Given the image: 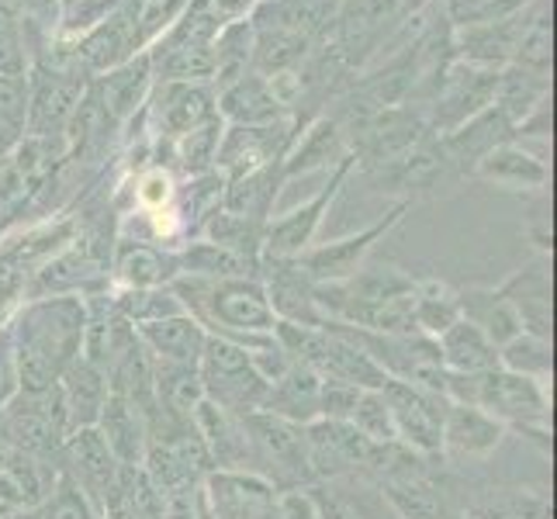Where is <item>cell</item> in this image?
<instances>
[{"mask_svg": "<svg viewBox=\"0 0 557 519\" xmlns=\"http://www.w3.org/2000/svg\"><path fill=\"white\" fill-rule=\"evenodd\" d=\"M360 392H363V388H357V384L322 378V384H319V419L350 422V416H354V409H357Z\"/></svg>", "mask_w": 557, "mask_h": 519, "instance_id": "obj_44", "label": "cell"}, {"mask_svg": "<svg viewBox=\"0 0 557 519\" xmlns=\"http://www.w3.org/2000/svg\"><path fill=\"white\" fill-rule=\"evenodd\" d=\"M305 125L309 122H301L298 114H287V119L271 122V125H225L215 170L225 181H236L243 173L271 166V163L284 160L287 146L295 143V136Z\"/></svg>", "mask_w": 557, "mask_h": 519, "instance_id": "obj_10", "label": "cell"}, {"mask_svg": "<svg viewBox=\"0 0 557 519\" xmlns=\"http://www.w3.org/2000/svg\"><path fill=\"white\" fill-rule=\"evenodd\" d=\"M457 301H460V319L478 325L495 346H506L512 336L523 333L512 305L498 295V287H465V292H457Z\"/></svg>", "mask_w": 557, "mask_h": 519, "instance_id": "obj_32", "label": "cell"}, {"mask_svg": "<svg viewBox=\"0 0 557 519\" xmlns=\"http://www.w3.org/2000/svg\"><path fill=\"white\" fill-rule=\"evenodd\" d=\"M163 495V519H198V482H184L160 492Z\"/></svg>", "mask_w": 557, "mask_h": 519, "instance_id": "obj_46", "label": "cell"}, {"mask_svg": "<svg viewBox=\"0 0 557 519\" xmlns=\"http://www.w3.org/2000/svg\"><path fill=\"white\" fill-rule=\"evenodd\" d=\"M350 427L374 440V444H395V422H392V409L384 401L381 392H360L357 398V409L350 416Z\"/></svg>", "mask_w": 557, "mask_h": 519, "instance_id": "obj_41", "label": "cell"}, {"mask_svg": "<svg viewBox=\"0 0 557 519\" xmlns=\"http://www.w3.org/2000/svg\"><path fill=\"white\" fill-rule=\"evenodd\" d=\"M474 173L482 181L506 187V190H544L547 187V163L536 160L530 149L516 146L512 139L488 149L482 160H478Z\"/></svg>", "mask_w": 557, "mask_h": 519, "instance_id": "obj_29", "label": "cell"}, {"mask_svg": "<svg viewBox=\"0 0 557 519\" xmlns=\"http://www.w3.org/2000/svg\"><path fill=\"white\" fill-rule=\"evenodd\" d=\"M73 52H76V60L84 63V70L90 76H101V73H108L114 66L128 63L132 55L146 52V46L139 42V35H136V28H132V22L125 17V11L114 8L98 28L87 32L84 38H76Z\"/></svg>", "mask_w": 557, "mask_h": 519, "instance_id": "obj_20", "label": "cell"}, {"mask_svg": "<svg viewBox=\"0 0 557 519\" xmlns=\"http://www.w3.org/2000/svg\"><path fill=\"white\" fill-rule=\"evenodd\" d=\"M146 114L160 143H177L187 132L219 119L215 87L211 84H157L149 94Z\"/></svg>", "mask_w": 557, "mask_h": 519, "instance_id": "obj_15", "label": "cell"}, {"mask_svg": "<svg viewBox=\"0 0 557 519\" xmlns=\"http://www.w3.org/2000/svg\"><path fill=\"white\" fill-rule=\"evenodd\" d=\"M136 208L139 211H160L166 205H174L177 198V181L166 166H146L136 177Z\"/></svg>", "mask_w": 557, "mask_h": 519, "instance_id": "obj_42", "label": "cell"}, {"mask_svg": "<svg viewBox=\"0 0 557 519\" xmlns=\"http://www.w3.org/2000/svg\"><path fill=\"white\" fill-rule=\"evenodd\" d=\"M35 516L38 519H101V512L94 509V503L81 492V485L70 482L63 471L52 478V489L46 492L42 503H38Z\"/></svg>", "mask_w": 557, "mask_h": 519, "instance_id": "obj_39", "label": "cell"}, {"mask_svg": "<svg viewBox=\"0 0 557 519\" xmlns=\"http://www.w3.org/2000/svg\"><path fill=\"white\" fill-rule=\"evenodd\" d=\"M357 166L354 152L343 163L333 166L330 173V184H325L315 198H309L305 205L292 208L287 215H277V219H267V228H263V257H298L305 254L312 243H315V233L322 228V219L330 215V205L336 201L339 187L347 184L350 170Z\"/></svg>", "mask_w": 557, "mask_h": 519, "instance_id": "obj_12", "label": "cell"}, {"mask_svg": "<svg viewBox=\"0 0 557 519\" xmlns=\"http://www.w3.org/2000/svg\"><path fill=\"white\" fill-rule=\"evenodd\" d=\"M457 319H460V301L447 281H436V277L416 281V330L419 333L436 339L444 330H450Z\"/></svg>", "mask_w": 557, "mask_h": 519, "instance_id": "obj_36", "label": "cell"}, {"mask_svg": "<svg viewBox=\"0 0 557 519\" xmlns=\"http://www.w3.org/2000/svg\"><path fill=\"white\" fill-rule=\"evenodd\" d=\"M87 330V301L81 295H52L25 301L11 319V343L22 392H46L81 357Z\"/></svg>", "mask_w": 557, "mask_h": 519, "instance_id": "obj_1", "label": "cell"}, {"mask_svg": "<svg viewBox=\"0 0 557 519\" xmlns=\"http://www.w3.org/2000/svg\"><path fill=\"white\" fill-rule=\"evenodd\" d=\"M530 0H447V17L454 28H474V25H495L506 17L520 14Z\"/></svg>", "mask_w": 557, "mask_h": 519, "instance_id": "obj_40", "label": "cell"}, {"mask_svg": "<svg viewBox=\"0 0 557 519\" xmlns=\"http://www.w3.org/2000/svg\"><path fill=\"white\" fill-rule=\"evenodd\" d=\"M347 157H350V139H347V132H343L339 119H333V114H319V119L305 125L295 136V143L287 146L284 160H281L284 184L292 177L315 173V170H333Z\"/></svg>", "mask_w": 557, "mask_h": 519, "instance_id": "obj_18", "label": "cell"}, {"mask_svg": "<svg viewBox=\"0 0 557 519\" xmlns=\"http://www.w3.org/2000/svg\"><path fill=\"white\" fill-rule=\"evenodd\" d=\"M498 295L512 305L523 333L550 339V263L544 254L520 267V271L498 287Z\"/></svg>", "mask_w": 557, "mask_h": 519, "instance_id": "obj_21", "label": "cell"}, {"mask_svg": "<svg viewBox=\"0 0 557 519\" xmlns=\"http://www.w3.org/2000/svg\"><path fill=\"white\" fill-rule=\"evenodd\" d=\"M305 447H309V468L312 478H339L354 471L377 474L388 444H374V440L360 436L350 422L315 419L305 427Z\"/></svg>", "mask_w": 557, "mask_h": 519, "instance_id": "obj_8", "label": "cell"}, {"mask_svg": "<svg viewBox=\"0 0 557 519\" xmlns=\"http://www.w3.org/2000/svg\"><path fill=\"white\" fill-rule=\"evenodd\" d=\"M506 427L492 419L485 409L465 406V401H450L444 416V454L457 457H488L503 444Z\"/></svg>", "mask_w": 557, "mask_h": 519, "instance_id": "obj_24", "label": "cell"}, {"mask_svg": "<svg viewBox=\"0 0 557 519\" xmlns=\"http://www.w3.org/2000/svg\"><path fill=\"white\" fill-rule=\"evenodd\" d=\"M63 474L70 482L81 485V492L94 503V509L104 512L108 506V495L114 492V482H119V457L111 454V447L104 444V436L98 427H84V430H73L63 447Z\"/></svg>", "mask_w": 557, "mask_h": 519, "instance_id": "obj_16", "label": "cell"}, {"mask_svg": "<svg viewBox=\"0 0 557 519\" xmlns=\"http://www.w3.org/2000/svg\"><path fill=\"white\" fill-rule=\"evenodd\" d=\"M249 70H253V22L236 17V22H225L215 38V81H211V87L219 90Z\"/></svg>", "mask_w": 557, "mask_h": 519, "instance_id": "obj_35", "label": "cell"}, {"mask_svg": "<svg viewBox=\"0 0 557 519\" xmlns=\"http://www.w3.org/2000/svg\"><path fill=\"white\" fill-rule=\"evenodd\" d=\"M28 66L32 55L22 25L14 17L0 14V76H28Z\"/></svg>", "mask_w": 557, "mask_h": 519, "instance_id": "obj_43", "label": "cell"}, {"mask_svg": "<svg viewBox=\"0 0 557 519\" xmlns=\"http://www.w3.org/2000/svg\"><path fill=\"white\" fill-rule=\"evenodd\" d=\"M474 406L503 422L506 430L516 427L530 440H536L544 450H550V398L544 381L512 374L506 368L485 371L478 374L474 384Z\"/></svg>", "mask_w": 557, "mask_h": 519, "instance_id": "obj_3", "label": "cell"}, {"mask_svg": "<svg viewBox=\"0 0 557 519\" xmlns=\"http://www.w3.org/2000/svg\"><path fill=\"white\" fill-rule=\"evenodd\" d=\"M436 346H440V363H444V371L485 374V371L498 368V346L468 319H457L450 330L440 333Z\"/></svg>", "mask_w": 557, "mask_h": 519, "instance_id": "obj_30", "label": "cell"}, {"mask_svg": "<svg viewBox=\"0 0 557 519\" xmlns=\"http://www.w3.org/2000/svg\"><path fill=\"white\" fill-rule=\"evenodd\" d=\"M281 516L284 519H319V506H315V498L309 492H284L281 495Z\"/></svg>", "mask_w": 557, "mask_h": 519, "instance_id": "obj_47", "label": "cell"}, {"mask_svg": "<svg viewBox=\"0 0 557 519\" xmlns=\"http://www.w3.org/2000/svg\"><path fill=\"white\" fill-rule=\"evenodd\" d=\"M201 498L211 509V519H284L277 489L257 471H243V468L208 471Z\"/></svg>", "mask_w": 557, "mask_h": 519, "instance_id": "obj_13", "label": "cell"}, {"mask_svg": "<svg viewBox=\"0 0 557 519\" xmlns=\"http://www.w3.org/2000/svg\"><path fill=\"white\" fill-rule=\"evenodd\" d=\"M111 271L119 287H166L181 274V263L163 246L119 239L111 249Z\"/></svg>", "mask_w": 557, "mask_h": 519, "instance_id": "obj_23", "label": "cell"}, {"mask_svg": "<svg viewBox=\"0 0 557 519\" xmlns=\"http://www.w3.org/2000/svg\"><path fill=\"white\" fill-rule=\"evenodd\" d=\"M198 378H201L205 398L233 416L260 412L267 388H271V381L257 371V363L249 357L246 346L219 339V336H208L205 354L198 360Z\"/></svg>", "mask_w": 557, "mask_h": 519, "instance_id": "obj_5", "label": "cell"}, {"mask_svg": "<svg viewBox=\"0 0 557 519\" xmlns=\"http://www.w3.org/2000/svg\"><path fill=\"white\" fill-rule=\"evenodd\" d=\"M392 409L395 440L422 457H444V416L450 401L436 392L416 388L406 381H388L381 388Z\"/></svg>", "mask_w": 557, "mask_h": 519, "instance_id": "obj_9", "label": "cell"}, {"mask_svg": "<svg viewBox=\"0 0 557 519\" xmlns=\"http://www.w3.org/2000/svg\"><path fill=\"white\" fill-rule=\"evenodd\" d=\"M136 336L146 346L152 363H170V368H198L208 343V333L187 312L143 322L136 325Z\"/></svg>", "mask_w": 557, "mask_h": 519, "instance_id": "obj_19", "label": "cell"}, {"mask_svg": "<svg viewBox=\"0 0 557 519\" xmlns=\"http://www.w3.org/2000/svg\"><path fill=\"white\" fill-rule=\"evenodd\" d=\"M22 392V381H17V363H14V343H11V322L0 325V409Z\"/></svg>", "mask_w": 557, "mask_h": 519, "instance_id": "obj_45", "label": "cell"}, {"mask_svg": "<svg viewBox=\"0 0 557 519\" xmlns=\"http://www.w3.org/2000/svg\"><path fill=\"white\" fill-rule=\"evenodd\" d=\"M319 384L322 378L312 368L292 360V368L274 378L271 388H267L263 412L295 422V427H309V422L319 419Z\"/></svg>", "mask_w": 557, "mask_h": 519, "instance_id": "obj_25", "label": "cell"}, {"mask_svg": "<svg viewBox=\"0 0 557 519\" xmlns=\"http://www.w3.org/2000/svg\"><path fill=\"white\" fill-rule=\"evenodd\" d=\"M0 416H4L8 444L28 457L60 454L63 440L70 436V419H66L60 384H52L46 392H17L0 409Z\"/></svg>", "mask_w": 557, "mask_h": 519, "instance_id": "obj_7", "label": "cell"}, {"mask_svg": "<svg viewBox=\"0 0 557 519\" xmlns=\"http://www.w3.org/2000/svg\"><path fill=\"white\" fill-rule=\"evenodd\" d=\"M181 263V274H195V277H211V281H222V277H260V263L257 260H246L239 254L225 246H215L208 239H187V246L177 254Z\"/></svg>", "mask_w": 557, "mask_h": 519, "instance_id": "obj_33", "label": "cell"}, {"mask_svg": "<svg viewBox=\"0 0 557 519\" xmlns=\"http://www.w3.org/2000/svg\"><path fill=\"white\" fill-rule=\"evenodd\" d=\"M284 187V173H281V160L271 166H260L253 173H243L236 181H225V195H222V208L236 211V215L267 222L274 219V205Z\"/></svg>", "mask_w": 557, "mask_h": 519, "instance_id": "obj_31", "label": "cell"}, {"mask_svg": "<svg viewBox=\"0 0 557 519\" xmlns=\"http://www.w3.org/2000/svg\"><path fill=\"white\" fill-rule=\"evenodd\" d=\"M412 208V201H398L395 208H388L377 222H371L368 228H360L354 236H343L333 243H322V246H309L305 254L295 257V263L309 274L315 284H336V281H347L354 277L363 263H368L371 249L392 233V228L406 219V211Z\"/></svg>", "mask_w": 557, "mask_h": 519, "instance_id": "obj_11", "label": "cell"}, {"mask_svg": "<svg viewBox=\"0 0 557 519\" xmlns=\"http://www.w3.org/2000/svg\"><path fill=\"white\" fill-rule=\"evenodd\" d=\"M315 301L325 319L371 333L416 330V281L392 263H363L336 284H315Z\"/></svg>", "mask_w": 557, "mask_h": 519, "instance_id": "obj_2", "label": "cell"}, {"mask_svg": "<svg viewBox=\"0 0 557 519\" xmlns=\"http://www.w3.org/2000/svg\"><path fill=\"white\" fill-rule=\"evenodd\" d=\"M263 228H267V222H257V219H246V215H236V211L219 208V211H211L208 222L201 225V239L225 246V249H233V254L260 263Z\"/></svg>", "mask_w": 557, "mask_h": 519, "instance_id": "obj_34", "label": "cell"}, {"mask_svg": "<svg viewBox=\"0 0 557 519\" xmlns=\"http://www.w3.org/2000/svg\"><path fill=\"white\" fill-rule=\"evenodd\" d=\"M211 4H215L228 22H236V17H249L253 14V8L260 4V0H211Z\"/></svg>", "mask_w": 557, "mask_h": 519, "instance_id": "obj_48", "label": "cell"}, {"mask_svg": "<svg viewBox=\"0 0 557 519\" xmlns=\"http://www.w3.org/2000/svg\"><path fill=\"white\" fill-rule=\"evenodd\" d=\"M8 519H38L35 512H28V516H8Z\"/></svg>", "mask_w": 557, "mask_h": 519, "instance_id": "obj_49", "label": "cell"}, {"mask_svg": "<svg viewBox=\"0 0 557 519\" xmlns=\"http://www.w3.org/2000/svg\"><path fill=\"white\" fill-rule=\"evenodd\" d=\"M498 76H503V70H485L471 63H454L444 70L433 90V128L440 136H447L457 125L474 119L478 111L495 104Z\"/></svg>", "mask_w": 557, "mask_h": 519, "instance_id": "obj_14", "label": "cell"}, {"mask_svg": "<svg viewBox=\"0 0 557 519\" xmlns=\"http://www.w3.org/2000/svg\"><path fill=\"white\" fill-rule=\"evenodd\" d=\"M219 119L225 125H271L287 119V108L277 101L271 81L260 73H243L239 81L215 90Z\"/></svg>", "mask_w": 557, "mask_h": 519, "instance_id": "obj_22", "label": "cell"}, {"mask_svg": "<svg viewBox=\"0 0 557 519\" xmlns=\"http://www.w3.org/2000/svg\"><path fill=\"white\" fill-rule=\"evenodd\" d=\"M55 384H60V395H63V406H66L70 433L84 430V427H98V416H101L104 398H108L104 371L94 368L90 360L76 357Z\"/></svg>", "mask_w": 557, "mask_h": 519, "instance_id": "obj_28", "label": "cell"}, {"mask_svg": "<svg viewBox=\"0 0 557 519\" xmlns=\"http://www.w3.org/2000/svg\"><path fill=\"white\" fill-rule=\"evenodd\" d=\"M152 87H157V76H152L149 52L132 55L128 63L114 66V70H108V73L94 76V81H90V90L98 94V101H101L108 122L114 128L128 125L149 104Z\"/></svg>", "mask_w": 557, "mask_h": 519, "instance_id": "obj_17", "label": "cell"}, {"mask_svg": "<svg viewBox=\"0 0 557 519\" xmlns=\"http://www.w3.org/2000/svg\"><path fill=\"white\" fill-rule=\"evenodd\" d=\"M498 368H506L512 374H523L533 381H550V368H554V350L550 339L533 336V333H520L512 336L506 346H498Z\"/></svg>", "mask_w": 557, "mask_h": 519, "instance_id": "obj_37", "label": "cell"}, {"mask_svg": "<svg viewBox=\"0 0 557 519\" xmlns=\"http://www.w3.org/2000/svg\"><path fill=\"white\" fill-rule=\"evenodd\" d=\"M98 430L104 436V444L111 447V454L119 457V465L143 468L149 436H146V416L136 401L108 392L104 409L98 416Z\"/></svg>", "mask_w": 557, "mask_h": 519, "instance_id": "obj_26", "label": "cell"}, {"mask_svg": "<svg viewBox=\"0 0 557 519\" xmlns=\"http://www.w3.org/2000/svg\"><path fill=\"white\" fill-rule=\"evenodd\" d=\"M76 236V219H42L14 236H0V312L25 298L32 277Z\"/></svg>", "mask_w": 557, "mask_h": 519, "instance_id": "obj_6", "label": "cell"}, {"mask_svg": "<svg viewBox=\"0 0 557 519\" xmlns=\"http://www.w3.org/2000/svg\"><path fill=\"white\" fill-rule=\"evenodd\" d=\"M243 419V433L249 444V465H260L263 478L277 492H295L312 482L309 447H305V427L277 419L271 412H249Z\"/></svg>", "mask_w": 557, "mask_h": 519, "instance_id": "obj_4", "label": "cell"}, {"mask_svg": "<svg viewBox=\"0 0 557 519\" xmlns=\"http://www.w3.org/2000/svg\"><path fill=\"white\" fill-rule=\"evenodd\" d=\"M222 132L225 122L222 119H211L201 128L187 132L177 143H170V152H174L177 166L187 173V177H198V173L215 170V157H219V143H222Z\"/></svg>", "mask_w": 557, "mask_h": 519, "instance_id": "obj_38", "label": "cell"}, {"mask_svg": "<svg viewBox=\"0 0 557 519\" xmlns=\"http://www.w3.org/2000/svg\"><path fill=\"white\" fill-rule=\"evenodd\" d=\"M195 430L215 468H243L249 465V444L243 433V419L219 409L215 401H201L195 409Z\"/></svg>", "mask_w": 557, "mask_h": 519, "instance_id": "obj_27", "label": "cell"}]
</instances>
